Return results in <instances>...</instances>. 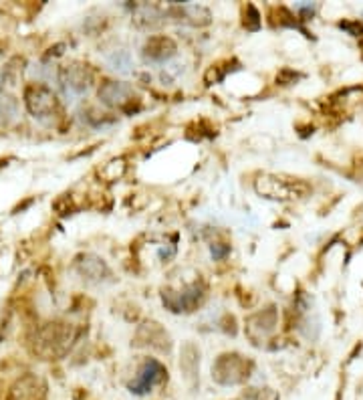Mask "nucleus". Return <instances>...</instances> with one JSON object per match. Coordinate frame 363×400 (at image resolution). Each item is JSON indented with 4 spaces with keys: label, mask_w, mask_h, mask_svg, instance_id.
Returning a JSON list of instances; mask_svg holds the SVG:
<instances>
[{
    "label": "nucleus",
    "mask_w": 363,
    "mask_h": 400,
    "mask_svg": "<svg viewBox=\"0 0 363 400\" xmlns=\"http://www.w3.org/2000/svg\"><path fill=\"white\" fill-rule=\"evenodd\" d=\"M24 103H26L29 112L40 121L51 124L59 115L57 97L47 85H40V83L29 85L24 91Z\"/></svg>",
    "instance_id": "f257e3e1"
},
{
    "label": "nucleus",
    "mask_w": 363,
    "mask_h": 400,
    "mask_svg": "<svg viewBox=\"0 0 363 400\" xmlns=\"http://www.w3.org/2000/svg\"><path fill=\"white\" fill-rule=\"evenodd\" d=\"M250 364L238 356V354H224L220 356L214 368H212V376L214 380L224 384V386H232V384H240L245 378H249Z\"/></svg>",
    "instance_id": "f03ea898"
},
{
    "label": "nucleus",
    "mask_w": 363,
    "mask_h": 400,
    "mask_svg": "<svg viewBox=\"0 0 363 400\" xmlns=\"http://www.w3.org/2000/svg\"><path fill=\"white\" fill-rule=\"evenodd\" d=\"M91 71L85 67V65H69V67H63L61 73H59V83H61V89L67 97H81L85 96L91 87Z\"/></svg>",
    "instance_id": "7ed1b4c3"
},
{
    "label": "nucleus",
    "mask_w": 363,
    "mask_h": 400,
    "mask_svg": "<svg viewBox=\"0 0 363 400\" xmlns=\"http://www.w3.org/2000/svg\"><path fill=\"white\" fill-rule=\"evenodd\" d=\"M166 374H168L166 368L157 362V360H148V362H144V366L139 368L135 380L130 384V392L139 394V397H141V394H148V392H152L157 384H162V382L166 380Z\"/></svg>",
    "instance_id": "20e7f679"
},
{
    "label": "nucleus",
    "mask_w": 363,
    "mask_h": 400,
    "mask_svg": "<svg viewBox=\"0 0 363 400\" xmlns=\"http://www.w3.org/2000/svg\"><path fill=\"white\" fill-rule=\"evenodd\" d=\"M132 97H134V89L123 81H105L99 87V99L111 108H123L128 101H132Z\"/></svg>",
    "instance_id": "39448f33"
},
{
    "label": "nucleus",
    "mask_w": 363,
    "mask_h": 400,
    "mask_svg": "<svg viewBox=\"0 0 363 400\" xmlns=\"http://www.w3.org/2000/svg\"><path fill=\"white\" fill-rule=\"evenodd\" d=\"M200 297H202V289L198 286H192L180 293H173V291L164 293V304L176 313H182V311H192L200 302Z\"/></svg>",
    "instance_id": "423d86ee"
},
{
    "label": "nucleus",
    "mask_w": 363,
    "mask_h": 400,
    "mask_svg": "<svg viewBox=\"0 0 363 400\" xmlns=\"http://www.w3.org/2000/svg\"><path fill=\"white\" fill-rule=\"evenodd\" d=\"M176 55V43L168 37H152L144 45V59L148 63H166Z\"/></svg>",
    "instance_id": "0eeeda50"
},
{
    "label": "nucleus",
    "mask_w": 363,
    "mask_h": 400,
    "mask_svg": "<svg viewBox=\"0 0 363 400\" xmlns=\"http://www.w3.org/2000/svg\"><path fill=\"white\" fill-rule=\"evenodd\" d=\"M77 269L83 275V279L93 281V283H101L105 277H109V269L107 265L95 257V255H85L77 261Z\"/></svg>",
    "instance_id": "6e6552de"
},
{
    "label": "nucleus",
    "mask_w": 363,
    "mask_h": 400,
    "mask_svg": "<svg viewBox=\"0 0 363 400\" xmlns=\"http://www.w3.org/2000/svg\"><path fill=\"white\" fill-rule=\"evenodd\" d=\"M170 15L178 17V20H184L188 24H208L210 22V13L204 8V6H196V4H190V2H184V4H176Z\"/></svg>",
    "instance_id": "1a4fd4ad"
},
{
    "label": "nucleus",
    "mask_w": 363,
    "mask_h": 400,
    "mask_svg": "<svg viewBox=\"0 0 363 400\" xmlns=\"http://www.w3.org/2000/svg\"><path fill=\"white\" fill-rule=\"evenodd\" d=\"M19 115V103L0 85V124H8Z\"/></svg>",
    "instance_id": "9d476101"
},
{
    "label": "nucleus",
    "mask_w": 363,
    "mask_h": 400,
    "mask_svg": "<svg viewBox=\"0 0 363 400\" xmlns=\"http://www.w3.org/2000/svg\"><path fill=\"white\" fill-rule=\"evenodd\" d=\"M107 63L111 65V69L128 75L132 73V67H134V61L128 49H115L111 55H107Z\"/></svg>",
    "instance_id": "9b49d317"
},
{
    "label": "nucleus",
    "mask_w": 363,
    "mask_h": 400,
    "mask_svg": "<svg viewBox=\"0 0 363 400\" xmlns=\"http://www.w3.org/2000/svg\"><path fill=\"white\" fill-rule=\"evenodd\" d=\"M162 15H160V10L155 8V6H139L137 8V15H135V20H137V24L139 27H153V24H157V20Z\"/></svg>",
    "instance_id": "f8f14e48"
},
{
    "label": "nucleus",
    "mask_w": 363,
    "mask_h": 400,
    "mask_svg": "<svg viewBox=\"0 0 363 400\" xmlns=\"http://www.w3.org/2000/svg\"><path fill=\"white\" fill-rule=\"evenodd\" d=\"M212 257L214 259H220V257H224L226 253H229V247H220V245H212Z\"/></svg>",
    "instance_id": "ddd939ff"
},
{
    "label": "nucleus",
    "mask_w": 363,
    "mask_h": 400,
    "mask_svg": "<svg viewBox=\"0 0 363 400\" xmlns=\"http://www.w3.org/2000/svg\"><path fill=\"white\" fill-rule=\"evenodd\" d=\"M0 61H2V51H0Z\"/></svg>",
    "instance_id": "4468645a"
}]
</instances>
